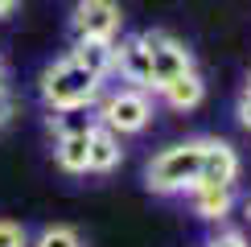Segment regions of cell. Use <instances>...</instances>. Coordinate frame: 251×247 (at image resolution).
<instances>
[{"instance_id": "1", "label": "cell", "mask_w": 251, "mask_h": 247, "mask_svg": "<svg viewBox=\"0 0 251 247\" xmlns=\"http://www.w3.org/2000/svg\"><path fill=\"white\" fill-rule=\"evenodd\" d=\"M103 78H95L87 66H78L70 54L54 58L37 74V99L46 111H95L103 95Z\"/></svg>"}, {"instance_id": "2", "label": "cell", "mask_w": 251, "mask_h": 247, "mask_svg": "<svg viewBox=\"0 0 251 247\" xmlns=\"http://www.w3.org/2000/svg\"><path fill=\"white\" fill-rule=\"evenodd\" d=\"M198 165H202V140L169 144L144 165V185L156 198H173V194H190L198 185Z\"/></svg>"}, {"instance_id": "3", "label": "cell", "mask_w": 251, "mask_h": 247, "mask_svg": "<svg viewBox=\"0 0 251 247\" xmlns=\"http://www.w3.org/2000/svg\"><path fill=\"white\" fill-rule=\"evenodd\" d=\"M95 124H103L107 132L116 136H136L152 124V99L149 91H136V87H116V91H103L95 103Z\"/></svg>"}, {"instance_id": "4", "label": "cell", "mask_w": 251, "mask_h": 247, "mask_svg": "<svg viewBox=\"0 0 251 247\" xmlns=\"http://www.w3.org/2000/svg\"><path fill=\"white\" fill-rule=\"evenodd\" d=\"M136 37H140V46L149 49L152 91L169 87L173 78H181V74H190V70H194V49L185 46L181 37L165 33V29H144V33H136Z\"/></svg>"}, {"instance_id": "5", "label": "cell", "mask_w": 251, "mask_h": 247, "mask_svg": "<svg viewBox=\"0 0 251 247\" xmlns=\"http://www.w3.org/2000/svg\"><path fill=\"white\" fill-rule=\"evenodd\" d=\"M124 29V13L116 0H78L70 8V33L78 37H103V41H116Z\"/></svg>"}, {"instance_id": "6", "label": "cell", "mask_w": 251, "mask_h": 247, "mask_svg": "<svg viewBox=\"0 0 251 247\" xmlns=\"http://www.w3.org/2000/svg\"><path fill=\"white\" fill-rule=\"evenodd\" d=\"M239 181V152L226 140H202L198 185H235Z\"/></svg>"}, {"instance_id": "7", "label": "cell", "mask_w": 251, "mask_h": 247, "mask_svg": "<svg viewBox=\"0 0 251 247\" xmlns=\"http://www.w3.org/2000/svg\"><path fill=\"white\" fill-rule=\"evenodd\" d=\"M116 74L120 82H128L136 91H152V66H149V49L140 46V37H116Z\"/></svg>"}, {"instance_id": "8", "label": "cell", "mask_w": 251, "mask_h": 247, "mask_svg": "<svg viewBox=\"0 0 251 247\" xmlns=\"http://www.w3.org/2000/svg\"><path fill=\"white\" fill-rule=\"evenodd\" d=\"M190 206L202 222H223L235 210V185H194Z\"/></svg>"}, {"instance_id": "9", "label": "cell", "mask_w": 251, "mask_h": 247, "mask_svg": "<svg viewBox=\"0 0 251 247\" xmlns=\"http://www.w3.org/2000/svg\"><path fill=\"white\" fill-rule=\"evenodd\" d=\"M124 161V136H116V132H107L103 124H95L91 128V148H87V173H111L120 169Z\"/></svg>"}, {"instance_id": "10", "label": "cell", "mask_w": 251, "mask_h": 247, "mask_svg": "<svg viewBox=\"0 0 251 247\" xmlns=\"http://www.w3.org/2000/svg\"><path fill=\"white\" fill-rule=\"evenodd\" d=\"M70 58L78 62V66H87L95 78L107 82L116 74V41H103V37H78L75 49H70Z\"/></svg>"}, {"instance_id": "11", "label": "cell", "mask_w": 251, "mask_h": 247, "mask_svg": "<svg viewBox=\"0 0 251 247\" xmlns=\"http://www.w3.org/2000/svg\"><path fill=\"white\" fill-rule=\"evenodd\" d=\"M87 148H91V132L58 136L54 140V165L66 177H82V173H87Z\"/></svg>"}, {"instance_id": "12", "label": "cell", "mask_w": 251, "mask_h": 247, "mask_svg": "<svg viewBox=\"0 0 251 247\" xmlns=\"http://www.w3.org/2000/svg\"><path fill=\"white\" fill-rule=\"evenodd\" d=\"M156 95H161L165 103H169L173 111H194L198 103L206 99V82H202V74H198V70H190V74L173 78L169 87H161Z\"/></svg>"}, {"instance_id": "13", "label": "cell", "mask_w": 251, "mask_h": 247, "mask_svg": "<svg viewBox=\"0 0 251 247\" xmlns=\"http://www.w3.org/2000/svg\"><path fill=\"white\" fill-rule=\"evenodd\" d=\"M46 128H50V136H75V132H91L95 128V116L91 111H50L46 116Z\"/></svg>"}, {"instance_id": "14", "label": "cell", "mask_w": 251, "mask_h": 247, "mask_svg": "<svg viewBox=\"0 0 251 247\" xmlns=\"http://www.w3.org/2000/svg\"><path fill=\"white\" fill-rule=\"evenodd\" d=\"M29 247H87V239H82L78 226H70V222H46L33 235Z\"/></svg>"}, {"instance_id": "15", "label": "cell", "mask_w": 251, "mask_h": 247, "mask_svg": "<svg viewBox=\"0 0 251 247\" xmlns=\"http://www.w3.org/2000/svg\"><path fill=\"white\" fill-rule=\"evenodd\" d=\"M29 243H33V235H29L25 222L0 219V247H29Z\"/></svg>"}, {"instance_id": "16", "label": "cell", "mask_w": 251, "mask_h": 247, "mask_svg": "<svg viewBox=\"0 0 251 247\" xmlns=\"http://www.w3.org/2000/svg\"><path fill=\"white\" fill-rule=\"evenodd\" d=\"M13 116H17V95L8 87H0V128H8Z\"/></svg>"}, {"instance_id": "17", "label": "cell", "mask_w": 251, "mask_h": 247, "mask_svg": "<svg viewBox=\"0 0 251 247\" xmlns=\"http://www.w3.org/2000/svg\"><path fill=\"white\" fill-rule=\"evenodd\" d=\"M206 247H247V239H243L239 231H218V235L206 239Z\"/></svg>"}, {"instance_id": "18", "label": "cell", "mask_w": 251, "mask_h": 247, "mask_svg": "<svg viewBox=\"0 0 251 247\" xmlns=\"http://www.w3.org/2000/svg\"><path fill=\"white\" fill-rule=\"evenodd\" d=\"M235 116H239V124L251 132V91H243L239 95V103H235Z\"/></svg>"}, {"instance_id": "19", "label": "cell", "mask_w": 251, "mask_h": 247, "mask_svg": "<svg viewBox=\"0 0 251 247\" xmlns=\"http://www.w3.org/2000/svg\"><path fill=\"white\" fill-rule=\"evenodd\" d=\"M17 4H21V0H0V21L13 17V13H17Z\"/></svg>"}, {"instance_id": "20", "label": "cell", "mask_w": 251, "mask_h": 247, "mask_svg": "<svg viewBox=\"0 0 251 247\" xmlns=\"http://www.w3.org/2000/svg\"><path fill=\"white\" fill-rule=\"evenodd\" d=\"M0 87H4V58H0Z\"/></svg>"}, {"instance_id": "21", "label": "cell", "mask_w": 251, "mask_h": 247, "mask_svg": "<svg viewBox=\"0 0 251 247\" xmlns=\"http://www.w3.org/2000/svg\"><path fill=\"white\" fill-rule=\"evenodd\" d=\"M243 210H247V219H251V198H247V202H243Z\"/></svg>"}, {"instance_id": "22", "label": "cell", "mask_w": 251, "mask_h": 247, "mask_svg": "<svg viewBox=\"0 0 251 247\" xmlns=\"http://www.w3.org/2000/svg\"><path fill=\"white\" fill-rule=\"evenodd\" d=\"M247 91H251V78H247Z\"/></svg>"}]
</instances>
